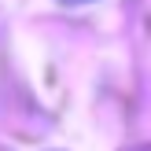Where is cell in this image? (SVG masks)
Here are the masks:
<instances>
[{
  "label": "cell",
  "mask_w": 151,
  "mask_h": 151,
  "mask_svg": "<svg viewBox=\"0 0 151 151\" xmlns=\"http://www.w3.org/2000/svg\"><path fill=\"white\" fill-rule=\"evenodd\" d=\"M63 4H88V0H63Z\"/></svg>",
  "instance_id": "cell-1"
}]
</instances>
